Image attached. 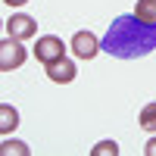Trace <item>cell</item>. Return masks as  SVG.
<instances>
[{
    "mask_svg": "<svg viewBox=\"0 0 156 156\" xmlns=\"http://www.w3.org/2000/svg\"><path fill=\"white\" fill-rule=\"evenodd\" d=\"M103 50L115 59H137L156 50V22H144L131 12V16H119L112 19V25L103 34Z\"/></svg>",
    "mask_w": 156,
    "mask_h": 156,
    "instance_id": "6da1fadb",
    "label": "cell"
},
{
    "mask_svg": "<svg viewBox=\"0 0 156 156\" xmlns=\"http://www.w3.org/2000/svg\"><path fill=\"white\" fill-rule=\"evenodd\" d=\"M34 56H37V62H44V66H53V62L66 59V44H62V37H56V34H44V37H37V44H34Z\"/></svg>",
    "mask_w": 156,
    "mask_h": 156,
    "instance_id": "7a4b0ae2",
    "label": "cell"
},
{
    "mask_svg": "<svg viewBox=\"0 0 156 156\" xmlns=\"http://www.w3.org/2000/svg\"><path fill=\"white\" fill-rule=\"evenodd\" d=\"M28 59V50L22 47V41H16V37H3L0 41V72H12V69H19L22 62Z\"/></svg>",
    "mask_w": 156,
    "mask_h": 156,
    "instance_id": "3957f363",
    "label": "cell"
},
{
    "mask_svg": "<svg viewBox=\"0 0 156 156\" xmlns=\"http://www.w3.org/2000/svg\"><path fill=\"white\" fill-rule=\"evenodd\" d=\"M69 47H72V53L78 59H94L103 50V44L97 41V34H90V31H75L72 41H69Z\"/></svg>",
    "mask_w": 156,
    "mask_h": 156,
    "instance_id": "277c9868",
    "label": "cell"
},
{
    "mask_svg": "<svg viewBox=\"0 0 156 156\" xmlns=\"http://www.w3.org/2000/svg\"><path fill=\"white\" fill-rule=\"evenodd\" d=\"M6 34L16 37V41H28V37L37 34V22L31 16H25V12H16L12 19H6Z\"/></svg>",
    "mask_w": 156,
    "mask_h": 156,
    "instance_id": "5b68a950",
    "label": "cell"
},
{
    "mask_svg": "<svg viewBox=\"0 0 156 156\" xmlns=\"http://www.w3.org/2000/svg\"><path fill=\"white\" fill-rule=\"evenodd\" d=\"M75 75H78V69L72 59H59L53 66H47V78L53 84H69V81H75Z\"/></svg>",
    "mask_w": 156,
    "mask_h": 156,
    "instance_id": "8992f818",
    "label": "cell"
},
{
    "mask_svg": "<svg viewBox=\"0 0 156 156\" xmlns=\"http://www.w3.org/2000/svg\"><path fill=\"white\" fill-rule=\"evenodd\" d=\"M16 125H19V112L12 109L9 103H0V131H3V134H9Z\"/></svg>",
    "mask_w": 156,
    "mask_h": 156,
    "instance_id": "52a82bcc",
    "label": "cell"
},
{
    "mask_svg": "<svg viewBox=\"0 0 156 156\" xmlns=\"http://www.w3.org/2000/svg\"><path fill=\"white\" fill-rule=\"evenodd\" d=\"M137 125L144 128V131H150V134L156 131V100H153V103H147V106L140 109V115H137Z\"/></svg>",
    "mask_w": 156,
    "mask_h": 156,
    "instance_id": "ba28073f",
    "label": "cell"
},
{
    "mask_svg": "<svg viewBox=\"0 0 156 156\" xmlns=\"http://www.w3.org/2000/svg\"><path fill=\"white\" fill-rule=\"evenodd\" d=\"M134 12H137L144 22H156V0H137Z\"/></svg>",
    "mask_w": 156,
    "mask_h": 156,
    "instance_id": "9c48e42d",
    "label": "cell"
},
{
    "mask_svg": "<svg viewBox=\"0 0 156 156\" xmlns=\"http://www.w3.org/2000/svg\"><path fill=\"white\" fill-rule=\"evenodd\" d=\"M90 156H119V144H115V140H100V144L90 150Z\"/></svg>",
    "mask_w": 156,
    "mask_h": 156,
    "instance_id": "30bf717a",
    "label": "cell"
},
{
    "mask_svg": "<svg viewBox=\"0 0 156 156\" xmlns=\"http://www.w3.org/2000/svg\"><path fill=\"white\" fill-rule=\"evenodd\" d=\"M0 153H28V147L22 140H3L0 144Z\"/></svg>",
    "mask_w": 156,
    "mask_h": 156,
    "instance_id": "8fae6325",
    "label": "cell"
},
{
    "mask_svg": "<svg viewBox=\"0 0 156 156\" xmlns=\"http://www.w3.org/2000/svg\"><path fill=\"white\" fill-rule=\"evenodd\" d=\"M144 156H156V137L147 140V147H144Z\"/></svg>",
    "mask_w": 156,
    "mask_h": 156,
    "instance_id": "7c38bea8",
    "label": "cell"
},
{
    "mask_svg": "<svg viewBox=\"0 0 156 156\" xmlns=\"http://www.w3.org/2000/svg\"><path fill=\"white\" fill-rule=\"evenodd\" d=\"M3 3H6V6H25L28 0H3Z\"/></svg>",
    "mask_w": 156,
    "mask_h": 156,
    "instance_id": "4fadbf2b",
    "label": "cell"
}]
</instances>
